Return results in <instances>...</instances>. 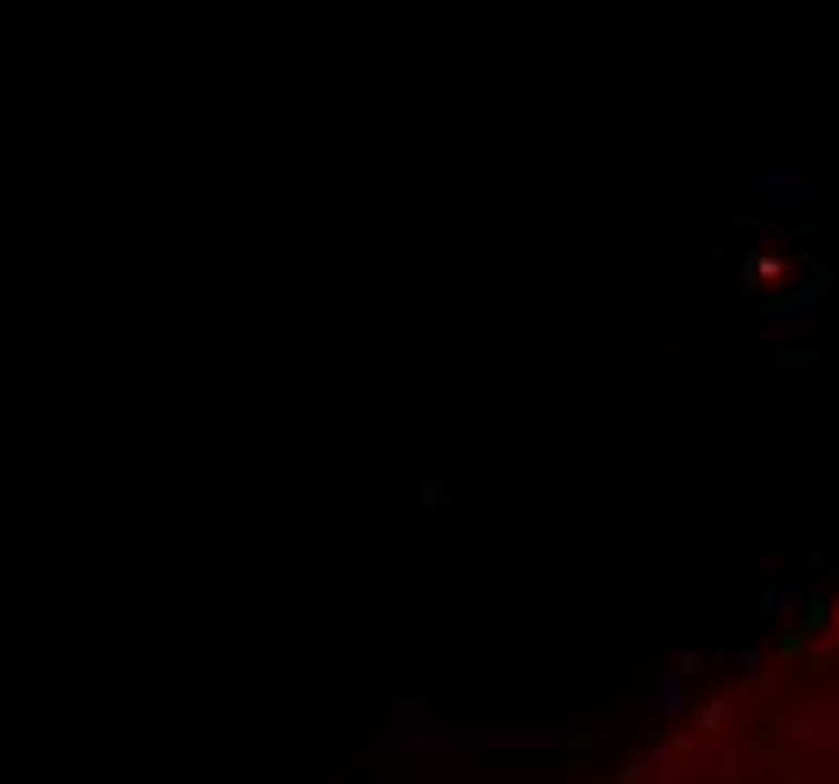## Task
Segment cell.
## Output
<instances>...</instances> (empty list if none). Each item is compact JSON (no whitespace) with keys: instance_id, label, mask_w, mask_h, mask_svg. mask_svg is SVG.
<instances>
[{"instance_id":"8fae6325","label":"cell","mask_w":839,"mask_h":784,"mask_svg":"<svg viewBox=\"0 0 839 784\" xmlns=\"http://www.w3.org/2000/svg\"><path fill=\"white\" fill-rule=\"evenodd\" d=\"M827 779H834V784H839V748H834V772H827Z\"/></svg>"},{"instance_id":"52a82bcc","label":"cell","mask_w":839,"mask_h":784,"mask_svg":"<svg viewBox=\"0 0 839 784\" xmlns=\"http://www.w3.org/2000/svg\"><path fill=\"white\" fill-rule=\"evenodd\" d=\"M737 688H774V664L755 652V646H737Z\"/></svg>"},{"instance_id":"8992f818","label":"cell","mask_w":839,"mask_h":784,"mask_svg":"<svg viewBox=\"0 0 839 784\" xmlns=\"http://www.w3.org/2000/svg\"><path fill=\"white\" fill-rule=\"evenodd\" d=\"M803 586H810V574H803V567L779 574L774 586L761 591V622H798V615H803Z\"/></svg>"},{"instance_id":"7c38bea8","label":"cell","mask_w":839,"mask_h":784,"mask_svg":"<svg viewBox=\"0 0 839 784\" xmlns=\"http://www.w3.org/2000/svg\"><path fill=\"white\" fill-rule=\"evenodd\" d=\"M834 622H839V615H834Z\"/></svg>"},{"instance_id":"277c9868","label":"cell","mask_w":839,"mask_h":784,"mask_svg":"<svg viewBox=\"0 0 839 784\" xmlns=\"http://www.w3.org/2000/svg\"><path fill=\"white\" fill-rule=\"evenodd\" d=\"M460 743H472V748H562L568 743V731L562 724H550V719H532V724H472V731H460Z\"/></svg>"},{"instance_id":"6da1fadb","label":"cell","mask_w":839,"mask_h":784,"mask_svg":"<svg viewBox=\"0 0 839 784\" xmlns=\"http://www.w3.org/2000/svg\"><path fill=\"white\" fill-rule=\"evenodd\" d=\"M827 314H834V284H827V272H815L803 290H791L779 308L761 314V332L767 339H815V332L827 327Z\"/></svg>"},{"instance_id":"ba28073f","label":"cell","mask_w":839,"mask_h":784,"mask_svg":"<svg viewBox=\"0 0 839 784\" xmlns=\"http://www.w3.org/2000/svg\"><path fill=\"white\" fill-rule=\"evenodd\" d=\"M617 784H670V755H665V748H653L646 760L622 767V772H617Z\"/></svg>"},{"instance_id":"7a4b0ae2","label":"cell","mask_w":839,"mask_h":784,"mask_svg":"<svg viewBox=\"0 0 839 784\" xmlns=\"http://www.w3.org/2000/svg\"><path fill=\"white\" fill-rule=\"evenodd\" d=\"M380 743H399V748H447V743H460V731L441 719V712H429V706L417 700H399L380 712Z\"/></svg>"},{"instance_id":"9c48e42d","label":"cell","mask_w":839,"mask_h":784,"mask_svg":"<svg viewBox=\"0 0 839 784\" xmlns=\"http://www.w3.org/2000/svg\"><path fill=\"white\" fill-rule=\"evenodd\" d=\"M743 779H749V760H743V755H737V748H731V755L719 760V784H743Z\"/></svg>"},{"instance_id":"5b68a950","label":"cell","mask_w":839,"mask_h":784,"mask_svg":"<svg viewBox=\"0 0 839 784\" xmlns=\"http://www.w3.org/2000/svg\"><path fill=\"white\" fill-rule=\"evenodd\" d=\"M701 664H707L701 652H682L677 664L665 670V682H658V719H665V724H682V719H689V700H695Z\"/></svg>"},{"instance_id":"30bf717a","label":"cell","mask_w":839,"mask_h":784,"mask_svg":"<svg viewBox=\"0 0 839 784\" xmlns=\"http://www.w3.org/2000/svg\"><path fill=\"white\" fill-rule=\"evenodd\" d=\"M725 719H731V700H713L707 712H701V731H713V736H719V731H725Z\"/></svg>"},{"instance_id":"3957f363","label":"cell","mask_w":839,"mask_h":784,"mask_svg":"<svg viewBox=\"0 0 839 784\" xmlns=\"http://www.w3.org/2000/svg\"><path fill=\"white\" fill-rule=\"evenodd\" d=\"M755 199H761V211H803L822 199V170L767 163V170H755Z\"/></svg>"}]
</instances>
